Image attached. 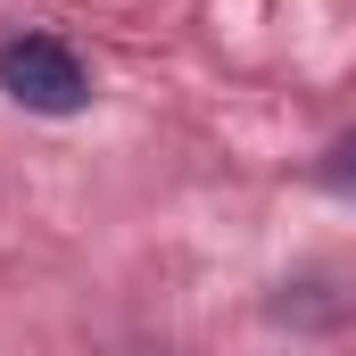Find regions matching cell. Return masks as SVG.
<instances>
[{
  "instance_id": "obj_1",
  "label": "cell",
  "mask_w": 356,
  "mask_h": 356,
  "mask_svg": "<svg viewBox=\"0 0 356 356\" xmlns=\"http://www.w3.org/2000/svg\"><path fill=\"white\" fill-rule=\"evenodd\" d=\"M0 91L33 116H75V108H91V67L50 33H17V42H0Z\"/></svg>"
},
{
  "instance_id": "obj_2",
  "label": "cell",
  "mask_w": 356,
  "mask_h": 356,
  "mask_svg": "<svg viewBox=\"0 0 356 356\" xmlns=\"http://www.w3.org/2000/svg\"><path fill=\"white\" fill-rule=\"evenodd\" d=\"M315 182H323V191H340V199H356V133H340V141L323 149V166H315Z\"/></svg>"
}]
</instances>
